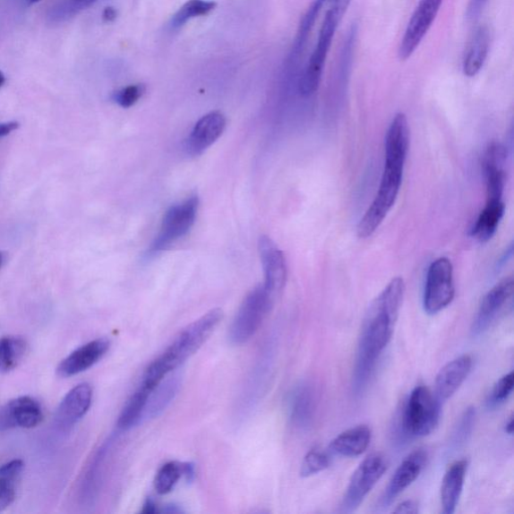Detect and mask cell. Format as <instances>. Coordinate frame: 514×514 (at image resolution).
I'll use <instances>...</instances> for the list:
<instances>
[{"instance_id":"obj_31","label":"cell","mask_w":514,"mask_h":514,"mask_svg":"<svg viewBox=\"0 0 514 514\" xmlns=\"http://www.w3.org/2000/svg\"><path fill=\"white\" fill-rule=\"evenodd\" d=\"M215 7H217V4L210 2V0H188L172 16L171 27L173 29L184 27L189 21L210 14Z\"/></svg>"},{"instance_id":"obj_12","label":"cell","mask_w":514,"mask_h":514,"mask_svg":"<svg viewBox=\"0 0 514 514\" xmlns=\"http://www.w3.org/2000/svg\"><path fill=\"white\" fill-rule=\"evenodd\" d=\"M508 151L500 142L489 143L483 156V172L486 187V201H502L507 182Z\"/></svg>"},{"instance_id":"obj_26","label":"cell","mask_w":514,"mask_h":514,"mask_svg":"<svg viewBox=\"0 0 514 514\" xmlns=\"http://www.w3.org/2000/svg\"><path fill=\"white\" fill-rule=\"evenodd\" d=\"M23 467L20 459L7 462L0 467V512L10 508L15 501Z\"/></svg>"},{"instance_id":"obj_22","label":"cell","mask_w":514,"mask_h":514,"mask_svg":"<svg viewBox=\"0 0 514 514\" xmlns=\"http://www.w3.org/2000/svg\"><path fill=\"white\" fill-rule=\"evenodd\" d=\"M372 441V430L367 425H359L337 436L330 444L331 452L343 458H358Z\"/></svg>"},{"instance_id":"obj_4","label":"cell","mask_w":514,"mask_h":514,"mask_svg":"<svg viewBox=\"0 0 514 514\" xmlns=\"http://www.w3.org/2000/svg\"><path fill=\"white\" fill-rule=\"evenodd\" d=\"M323 10H325V15H323L316 45L297 82L298 90L304 97H310L319 90L330 48L333 44L338 24L344 18V15L334 8L323 7Z\"/></svg>"},{"instance_id":"obj_40","label":"cell","mask_w":514,"mask_h":514,"mask_svg":"<svg viewBox=\"0 0 514 514\" xmlns=\"http://www.w3.org/2000/svg\"><path fill=\"white\" fill-rule=\"evenodd\" d=\"M118 13L112 6H107L105 8L102 18L105 22H112L117 19Z\"/></svg>"},{"instance_id":"obj_14","label":"cell","mask_w":514,"mask_h":514,"mask_svg":"<svg viewBox=\"0 0 514 514\" xmlns=\"http://www.w3.org/2000/svg\"><path fill=\"white\" fill-rule=\"evenodd\" d=\"M513 295V278H507L495 285L483 298L472 326V334L478 336L492 325Z\"/></svg>"},{"instance_id":"obj_38","label":"cell","mask_w":514,"mask_h":514,"mask_svg":"<svg viewBox=\"0 0 514 514\" xmlns=\"http://www.w3.org/2000/svg\"><path fill=\"white\" fill-rule=\"evenodd\" d=\"M394 513L416 514L419 512L418 503L415 501H405L393 510Z\"/></svg>"},{"instance_id":"obj_28","label":"cell","mask_w":514,"mask_h":514,"mask_svg":"<svg viewBox=\"0 0 514 514\" xmlns=\"http://www.w3.org/2000/svg\"><path fill=\"white\" fill-rule=\"evenodd\" d=\"M322 7L323 4L321 0H314L309 7V10L304 13L300 28H298L296 33L292 53H290L289 61L292 62V64L300 60V57L304 54L306 44H308L309 39L312 35V31L320 18Z\"/></svg>"},{"instance_id":"obj_25","label":"cell","mask_w":514,"mask_h":514,"mask_svg":"<svg viewBox=\"0 0 514 514\" xmlns=\"http://www.w3.org/2000/svg\"><path fill=\"white\" fill-rule=\"evenodd\" d=\"M316 408V398L313 388L308 384L298 386L289 402V416L293 424L305 428L311 424Z\"/></svg>"},{"instance_id":"obj_11","label":"cell","mask_w":514,"mask_h":514,"mask_svg":"<svg viewBox=\"0 0 514 514\" xmlns=\"http://www.w3.org/2000/svg\"><path fill=\"white\" fill-rule=\"evenodd\" d=\"M259 250L264 272L265 289L276 298L283 292L287 278L286 256L268 236H261Z\"/></svg>"},{"instance_id":"obj_8","label":"cell","mask_w":514,"mask_h":514,"mask_svg":"<svg viewBox=\"0 0 514 514\" xmlns=\"http://www.w3.org/2000/svg\"><path fill=\"white\" fill-rule=\"evenodd\" d=\"M454 296L453 264L447 257H439L427 270L423 305L433 316L446 309Z\"/></svg>"},{"instance_id":"obj_35","label":"cell","mask_w":514,"mask_h":514,"mask_svg":"<svg viewBox=\"0 0 514 514\" xmlns=\"http://www.w3.org/2000/svg\"><path fill=\"white\" fill-rule=\"evenodd\" d=\"M514 385V375L513 372L510 374L503 376L495 383L492 397L491 403L494 405H499L503 403L510 396Z\"/></svg>"},{"instance_id":"obj_30","label":"cell","mask_w":514,"mask_h":514,"mask_svg":"<svg viewBox=\"0 0 514 514\" xmlns=\"http://www.w3.org/2000/svg\"><path fill=\"white\" fill-rule=\"evenodd\" d=\"M96 2L97 0H56L51 10L47 12V19L54 24L69 21Z\"/></svg>"},{"instance_id":"obj_15","label":"cell","mask_w":514,"mask_h":514,"mask_svg":"<svg viewBox=\"0 0 514 514\" xmlns=\"http://www.w3.org/2000/svg\"><path fill=\"white\" fill-rule=\"evenodd\" d=\"M109 347L110 341L106 338L94 339V341L78 347L59 364L56 369L57 375L69 378L81 374L101 360Z\"/></svg>"},{"instance_id":"obj_42","label":"cell","mask_w":514,"mask_h":514,"mask_svg":"<svg viewBox=\"0 0 514 514\" xmlns=\"http://www.w3.org/2000/svg\"><path fill=\"white\" fill-rule=\"evenodd\" d=\"M513 425H514L513 417H510V419L507 423V426H505V431H507V433L510 435H511L513 433V429H514Z\"/></svg>"},{"instance_id":"obj_16","label":"cell","mask_w":514,"mask_h":514,"mask_svg":"<svg viewBox=\"0 0 514 514\" xmlns=\"http://www.w3.org/2000/svg\"><path fill=\"white\" fill-rule=\"evenodd\" d=\"M226 127L227 118L222 113L211 112L203 116L187 139V152L192 156L201 155L222 135Z\"/></svg>"},{"instance_id":"obj_23","label":"cell","mask_w":514,"mask_h":514,"mask_svg":"<svg viewBox=\"0 0 514 514\" xmlns=\"http://www.w3.org/2000/svg\"><path fill=\"white\" fill-rule=\"evenodd\" d=\"M172 373L166 376L149 395L142 421L158 417L177 395L181 385V377L178 374H172Z\"/></svg>"},{"instance_id":"obj_45","label":"cell","mask_w":514,"mask_h":514,"mask_svg":"<svg viewBox=\"0 0 514 514\" xmlns=\"http://www.w3.org/2000/svg\"><path fill=\"white\" fill-rule=\"evenodd\" d=\"M4 261H5V256H4V254L2 252H0V269L3 268V265H4Z\"/></svg>"},{"instance_id":"obj_41","label":"cell","mask_w":514,"mask_h":514,"mask_svg":"<svg viewBox=\"0 0 514 514\" xmlns=\"http://www.w3.org/2000/svg\"><path fill=\"white\" fill-rule=\"evenodd\" d=\"M142 512L147 514H153L156 512H159V510L158 507H157V504L152 500L148 499L144 504Z\"/></svg>"},{"instance_id":"obj_20","label":"cell","mask_w":514,"mask_h":514,"mask_svg":"<svg viewBox=\"0 0 514 514\" xmlns=\"http://www.w3.org/2000/svg\"><path fill=\"white\" fill-rule=\"evenodd\" d=\"M492 32L486 26L476 29L463 56L462 72L467 77H475L483 70L491 51Z\"/></svg>"},{"instance_id":"obj_44","label":"cell","mask_w":514,"mask_h":514,"mask_svg":"<svg viewBox=\"0 0 514 514\" xmlns=\"http://www.w3.org/2000/svg\"><path fill=\"white\" fill-rule=\"evenodd\" d=\"M5 81L6 79L4 73L2 71H0V88L4 87V85L5 84Z\"/></svg>"},{"instance_id":"obj_18","label":"cell","mask_w":514,"mask_h":514,"mask_svg":"<svg viewBox=\"0 0 514 514\" xmlns=\"http://www.w3.org/2000/svg\"><path fill=\"white\" fill-rule=\"evenodd\" d=\"M472 358L469 355H463L458 358L446 364L439 371L435 380V396L439 402L449 400L464 383L470 374Z\"/></svg>"},{"instance_id":"obj_10","label":"cell","mask_w":514,"mask_h":514,"mask_svg":"<svg viewBox=\"0 0 514 514\" xmlns=\"http://www.w3.org/2000/svg\"><path fill=\"white\" fill-rule=\"evenodd\" d=\"M443 0H420L415 11L406 27L401 39L398 56L401 61H407L426 37L441 11Z\"/></svg>"},{"instance_id":"obj_37","label":"cell","mask_w":514,"mask_h":514,"mask_svg":"<svg viewBox=\"0 0 514 514\" xmlns=\"http://www.w3.org/2000/svg\"><path fill=\"white\" fill-rule=\"evenodd\" d=\"M323 7H333L334 10L345 15L352 0H321Z\"/></svg>"},{"instance_id":"obj_13","label":"cell","mask_w":514,"mask_h":514,"mask_svg":"<svg viewBox=\"0 0 514 514\" xmlns=\"http://www.w3.org/2000/svg\"><path fill=\"white\" fill-rule=\"evenodd\" d=\"M44 419L40 404L33 398L22 396L0 408V431L20 427L35 428Z\"/></svg>"},{"instance_id":"obj_9","label":"cell","mask_w":514,"mask_h":514,"mask_svg":"<svg viewBox=\"0 0 514 514\" xmlns=\"http://www.w3.org/2000/svg\"><path fill=\"white\" fill-rule=\"evenodd\" d=\"M387 467L385 456L381 453H373L363 460L354 472L347 488L342 503L344 512H353L360 507L372 489L383 477Z\"/></svg>"},{"instance_id":"obj_33","label":"cell","mask_w":514,"mask_h":514,"mask_svg":"<svg viewBox=\"0 0 514 514\" xmlns=\"http://www.w3.org/2000/svg\"><path fill=\"white\" fill-rule=\"evenodd\" d=\"M330 458L326 452L313 450L304 456L301 467V475L310 477L320 474L330 467Z\"/></svg>"},{"instance_id":"obj_24","label":"cell","mask_w":514,"mask_h":514,"mask_svg":"<svg viewBox=\"0 0 514 514\" xmlns=\"http://www.w3.org/2000/svg\"><path fill=\"white\" fill-rule=\"evenodd\" d=\"M505 205L502 201H486L484 209L479 213L471 236L479 243L485 244L496 234L504 217Z\"/></svg>"},{"instance_id":"obj_19","label":"cell","mask_w":514,"mask_h":514,"mask_svg":"<svg viewBox=\"0 0 514 514\" xmlns=\"http://www.w3.org/2000/svg\"><path fill=\"white\" fill-rule=\"evenodd\" d=\"M92 400L93 389L89 384L82 383L72 389L57 409L56 416L57 425L66 429L76 424L86 415Z\"/></svg>"},{"instance_id":"obj_17","label":"cell","mask_w":514,"mask_h":514,"mask_svg":"<svg viewBox=\"0 0 514 514\" xmlns=\"http://www.w3.org/2000/svg\"><path fill=\"white\" fill-rule=\"evenodd\" d=\"M428 454L424 450L413 451L400 464L386 489L384 505L391 503L398 495L407 489L421 475L427 463Z\"/></svg>"},{"instance_id":"obj_21","label":"cell","mask_w":514,"mask_h":514,"mask_svg":"<svg viewBox=\"0 0 514 514\" xmlns=\"http://www.w3.org/2000/svg\"><path fill=\"white\" fill-rule=\"evenodd\" d=\"M467 467V460H458L446 471L441 485V504L445 514H452L458 509Z\"/></svg>"},{"instance_id":"obj_34","label":"cell","mask_w":514,"mask_h":514,"mask_svg":"<svg viewBox=\"0 0 514 514\" xmlns=\"http://www.w3.org/2000/svg\"><path fill=\"white\" fill-rule=\"evenodd\" d=\"M146 87L143 84L130 85L121 90H116L113 94V101L122 107H131L134 106L144 95Z\"/></svg>"},{"instance_id":"obj_3","label":"cell","mask_w":514,"mask_h":514,"mask_svg":"<svg viewBox=\"0 0 514 514\" xmlns=\"http://www.w3.org/2000/svg\"><path fill=\"white\" fill-rule=\"evenodd\" d=\"M223 318L220 309H213L190 323L174 339L166 351L149 366L143 375L142 384L155 388L161 381L176 370L195 354L209 339Z\"/></svg>"},{"instance_id":"obj_36","label":"cell","mask_w":514,"mask_h":514,"mask_svg":"<svg viewBox=\"0 0 514 514\" xmlns=\"http://www.w3.org/2000/svg\"><path fill=\"white\" fill-rule=\"evenodd\" d=\"M487 2L488 0H469L467 12V19L470 21L477 19L484 11Z\"/></svg>"},{"instance_id":"obj_32","label":"cell","mask_w":514,"mask_h":514,"mask_svg":"<svg viewBox=\"0 0 514 514\" xmlns=\"http://www.w3.org/2000/svg\"><path fill=\"white\" fill-rule=\"evenodd\" d=\"M185 475V463L176 461L166 463L155 478V489L159 494H167L173 491L179 479Z\"/></svg>"},{"instance_id":"obj_27","label":"cell","mask_w":514,"mask_h":514,"mask_svg":"<svg viewBox=\"0 0 514 514\" xmlns=\"http://www.w3.org/2000/svg\"><path fill=\"white\" fill-rule=\"evenodd\" d=\"M152 391L153 389L150 387L142 383L140 384L134 394L130 397V399L121 413L118 420V428L120 430H130L142 422L148 398Z\"/></svg>"},{"instance_id":"obj_39","label":"cell","mask_w":514,"mask_h":514,"mask_svg":"<svg viewBox=\"0 0 514 514\" xmlns=\"http://www.w3.org/2000/svg\"><path fill=\"white\" fill-rule=\"evenodd\" d=\"M20 124L18 122L0 123V139L11 135L13 132L18 130Z\"/></svg>"},{"instance_id":"obj_7","label":"cell","mask_w":514,"mask_h":514,"mask_svg":"<svg viewBox=\"0 0 514 514\" xmlns=\"http://www.w3.org/2000/svg\"><path fill=\"white\" fill-rule=\"evenodd\" d=\"M198 206L199 199L196 195L171 206L165 214L159 234L148 254L155 255L168 251L180 238L185 236L194 226Z\"/></svg>"},{"instance_id":"obj_1","label":"cell","mask_w":514,"mask_h":514,"mask_svg":"<svg viewBox=\"0 0 514 514\" xmlns=\"http://www.w3.org/2000/svg\"><path fill=\"white\" fill-rule=\"evenodd\" d=\"M405 281L393 278L370 306L356 353L353 387L356 394L366 388L381 353L391 341L405 296Z\"/></svg>"},{"instance_id":"obj_29","label":"cell","mask_w":514,"mask_h":514,"mask_svg":"<svg viewBox=\"0 0 514 514\" xmlns=\"http://www.w3.org/2000/svg\"><path fill=\"white\" fill-rule=\"evenodd\" d=\"M26 351L27 343L21 337L0 338V372H10L18 367Z\"/></svg>"},{"instance_id":"obj_43","label":"cell","mask_w":514,"mask_h":514,"mask_svg":"<svg viewBox=\"0 0 514 514\" xmlns=\"http://www.w3.org/2000/svg\"><path fill=\"white\" fill-rule=\"evenodd\" d=\"M39 2H40V0H23L24 4H26L27 6L36 4Z\"/></svg>"},{"instance_id":"obj_5","label":"cell","mask_w":514,"mask_h":514,"mask_svg":"<svg viewBox=\"0 0 514 514\" xmlns=\"http://www.w3.org/2000/svg\"><path fill=\"white\" fill-rule=\"evenodd\" d=\"M273 303H275V298L263 286L253 288L244 298L231 323L230 342L235 345H243L250 341L271 310Z\"/></svg>"},{"instance_id":"obj_6","label":"cell","mask_w":514,"mask_h":514,"mask_svg":"<svg viewBox=\"0 0 514 514\" xmlns=\"http://www.w3.org/2000/svg\"><path fill=\"white\" fill-rule=\"evenodd\" d=\"M441 403L425 386H417L410 394L403 413L405 433L425 437L433 433L441 418Z\"/></svg>"},{"instance_id":"obj_2","label":"cell","mask_w":514,"mask_h":514,"mask_svg":"<svg viewBox=\"0 0 514 514\" xmlns=\"http://www.w3.org/2000/svg\"><path fill=\"white\" fill-rule=\"evenodd\" d=\"M409 146L407 117L403 113H398L387 131L384 170L377 195L356 228L359 237L368 238L374 235L393 209L400 193Z\"/></svg>"}]
</instances>
